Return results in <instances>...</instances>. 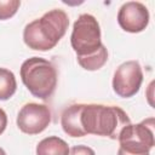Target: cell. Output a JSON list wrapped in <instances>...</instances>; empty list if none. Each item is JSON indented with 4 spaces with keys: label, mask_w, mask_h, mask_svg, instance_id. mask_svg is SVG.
Segmentation results:
<instances>
[{
    "label": "cell",
    "mask_w": 155,
    "mask_h": 155,
    "mask_svg": "<svg viewBox=\"0 0 155 155\" xmlns=\"http://www.w3.org/2000/svg\"><path fill=\"white\" fill-rule=\"evenodd\" d=\"M68 25V15L63 10L53 8L24 27L23 41L31 50L50 51L65 35Z\"/></svg>",
    "instance_id": "obj_1"
},
{
    "label": "cell",
    "mask_w": 155,
    "mask_h": 155,
    "mask_svg": "<svg viewBox=\"0 0 155 155\" xmlns=\"http://www.w3.org/2000/svg\"><path fill=\"white\" fill-rule=\"evenodd\" d=\"M131 124L126 111L116 105L84 104L81 126L86 134H96L117 139L120 132Z\"/></svg>",
    "instance_id": "obj_2"
},
{
    "label": "cell",
    "mask_w": 155,
    "mask_h": 155,
    "mask_svg": "<svg viewBox=\"0 0 155 155\" xmlns=\"http://www.w3.org/2000/svg\"><path fill=\"white\" fill-rule=\"evenodd\" d=\"M120 148L127 153L144 154L149 153L155 144L154 139V119L149 117L139 124H130L120 132Z\"/></svg>",
    "instance_id": "obj_5"
},
{
    "label": "cell",
    "mask_w": 155,
    "mask_h": 155,
    "mask_svg": "<svg viewBox=\"0 0 155 155\" xmlns=\"http://www.w3.org/2000/svg\"><path fill=\"white\" fill-rule=\"evenodd\" d=\"M70 44L76 58H84L97 53L104 45L98 21L90 13H82L74 22Z\"/></svg>",
    "instance_id": "obj_4"
},
{
    "label": "cell",
    "mask_w": 155,
    "mask_h": 155,
    "mask_svg": "<svg viewBox=\"0 0 155 155\" xmlns=\"http://www.w3.org/2000/svg\"><path fill=\"white\" fill-rule=\"evenodd\" d=\"M21 79L34 97L44 101L53 94L58 80L56 67L41 57H31L22 63Z\"/></svg>",
    "instance_id": "obj_3"
},
{
    "label": "cell",
    "mask_w": 155,
    "mask_h": 155,
    "mask_svg": "<svg viewBox=\"0 0 155 155\" xmlns=\"http://www.w3.org/2000/svg\"><path fill=\"white\" fill-rule=\"evenodd\" d=\"M0 155H6V153H5V150H4V149H2L1 147H0Z\"/></svg>",
    "instance_id": "obj_17"
},
{
    "label": "cell",
    "mask_w": 155,
    "mask_h": 155,
    "mask_svg": "<svg viewBox=\"0 0 155 155\" xmlns=\"http://www.w3.org/2000/svg\"><path fill=\"white\" fill-rule=\"evenodd\" d=\"M69 155H96V153L87 145H75L69 150Z\"/></svg>",
    "instance_id": "obj_14"
},
{
    "label": "cell",
    "mask_w": 155,
    "mask_h": 155,
    "mask_svg": "<svg viewBox=\"0 0 155 155\" xmlns=\"http://www.w3.org/2000/svg\"><path fill=\"white\" fill-rule=\"evenodd\" d=\"M84 104L76 103L67 107L62 115H61V126L70 137H84L86 136V132L84 131L81 126V111H82Z\"/></svg>",
    "instance_id": "obj_9"
},
{
    "label": "cell",
    "mask_w": 155,
    "mask_h": 155,
    "mask_svg": "<svg viewBox=\"0 0 155 155\" xmlns=\"http://www.w3.org/2000/svg\"><path fill=\"white\" fill-rule=\"evenodd\" d=\"M69 145L57 136L46 137L36 145V155H69Z\"/></svg>",
    "instance_id": "obj_10"
},
{
    "label": "cell",
    "mask_w": 155,
    "mask_h": 155,
    "mask_svg": "<svg viewBox=\"0 0 155 155\" xmlns=\"http://www.w3.org/2000/svg\"><path fill=\"white\" fill-rule=\"evenodd\" d=\"M16 90L17 81L15 74L6 68H0V101L10 99Z\"/></svg>",
    "instance_id": "obj_11"
},
{
    "label": "cell",
    "mask_w": 155,
    "mask_h": 155,
    "mask_svg": "<svg viewBox=\"0 0 155 155\" xmlns=\"http://www.w3.org/2000/svg\"><path fill=\"white\" fill-rule=\"evenodd\" d=\"M78 63L80 64L81 68H84L85 70H90V71H94L101 69L108 61V50L105 46H103L97 53L88 56V57H84V58H76Z\"/></svg>",
    "instance_id": "obj_12"
},
{
    "label": "cell",
    "mask_w": 155,
    "mask_h": 155,
    "mask_svg": "<svg viewBox=\"0 0 155 155\" xmlns=\"http://www.w3.org/2000/svg\"><path fill=\"white\" fill-rule=\"evenodd\" d=\"M6 126H7V115H6L5 110L0 108V134L5 131Z\"/></svg>",
    "instance_id": "obj_15"
},
{
    "label": "cell",
    "mask_w": 155,
    "mask_h": 155,
    "mask_svg": "<svg viewBox=\"0 0 155 155\" xmlns=\"http://www.w3.org/2000/svg\"><path fill=\"white\" fill-rule=\"evenodd\" d=\"M19 6H21L19 0H6V1L0 0V21H5L13 17L17 10L19 8Z\"/></svg>",
    "instance_id": "obj_13"
},
{
    "label": "cell",
    "mask_w": 155,
    "mask_h": 155,
    "mask_svg": "<svg viewBox=\"0 0 155 155\" xmlns=\"http://www.w3.org/2000/svg\"><path fill=\"white\" fill-rule=\"evenodd\" d=\"M149 11L139 1L125 2L117 12V23L127 33H140L149 24Z\"/></svg>",
    "instance_id": "obj_8"
},
{
    "label": "cell",
    "mask_w": 155,
    "mask_h": 155,
    "mask_svg": "<svg viewBox=\"0 0 155 155\" xmlns=\"http://www.w3.org/2000/svg\"><path fill=\"white\" fill-rule=\"evenodd\" d=\"M117 155H149V153H144V154H133V153H127V151L122 150L121 148H119Z\"/></svg>",
    "instance_id": "obj_16"
},
{
    "label": "cell",
    "mask_w": 155,
    "mask_h": 155,
    "mask_svg": "<svg viewBox=\"0 0 155 155\" xmlns=\"http://www.w3.org/2000/svg\"><path fill=\"white\" fill-rule=\"evenodd\" d=\"M143 82L142 67L137 61H127L120 64L113 76V90L121 98L133 97Z\"/></svg>",
    "instance_id": "obj_6"
},
{
    "label": "cell",
    "mask_w": 155,
    "mask_h": 155,
    "mask_svg": "<svg viewBox=\"0 0 155 155\" xmlns=\"http://www.w3.org/2000/svg\"><path fill=\"white\" fill-rule=\"evenodd\" d=\"M17 126L25 134H39L47 128L51 122V110L45 104L27 103L17 115Z\"/></svg>",
    "instance_id": "obj_7"
}]
</instances>
